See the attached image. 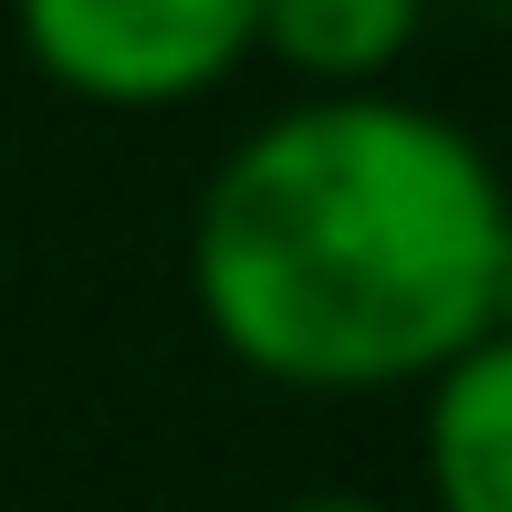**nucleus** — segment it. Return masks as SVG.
Returning <instances> with one entry per match:
<instances>
[{"label": "nucleus", "mask_w": 512, "mask_h": 512, "mask_svg": "<svg viewBox=\"0 0 512 512\" xmlns=\"http://www.w3.org/2000/svg\"><path fill=\"white\" fill-rule=\"evenodd\" d=\"M512 189L460 115L408 95H304L209 168L189 304L241 377L293 398L429 387L492 335Z\"/></svg>", "instance_id": "obj_1"}, {"label": "nucleus", "mask_w": 512, "mask_h": 512, "mask_svg": "<svg viewBox=\"0 0 512 512\" xmlns=\"http://www.w3.org/2000/svg\"><path fill=\"white\" fill-rule=\"evenodd\" d=\"M21 53L105 115L199 105L262 53V0H11Z\"/></svg>", "instance_id": "obj_2"}, {"label": "nucleus", "mask_w": 512, "mask_h": 512, "mask_svg": "<svg viewBox=\"0 0 512 512\" xmlns=\"http://www.w3.org/2000/svg\"><path fill=\"white\" fill-rule=\"evenodd\" d=\"M429 512H512V335H481L418 387Z\"/></svg>", "instance_id": "obj_3"}, {"label": "nucleus", "mask_w": 512, "mask_h": 512, "mask_svg": "<svg viewBox=\"0 0 512 512\" xmlns=\"http://www.w3.org/2000/svg\"><path fill=\"white\" fill-rule=\"evenodd\" d=\"M429 0H262V53L314 95H387Z\"/></svg>", "instance_id": "obj_4"}, {"label": "nucleus", "mask_w": 512, "mask_h": 512, "mask_svg": "<svg viewBox=\"0 0 512 512\" xmlns=\"http://www.w3.org/2000/svg\"><path fill=\"white\" fill-rule=\"evenodd\" d=\"M492 335H512V220H502V251H492Z\"/></svg>", "instance_id": "obj_5"}, {"label": "nucleus", "mask_w": 512, "mask_h": 512, "mask_svg": "<svg viewBox=\"0 0 512 512\" xmlns=\"http://www.w3.org/2000/svg\"><path fill=\"white\" fill-rule=\"evenodd\" d=\"M272 512H398V502H377V492H304V502H272Z\"/></svg>", "instance_id": "obj_6"}]
</instances>
